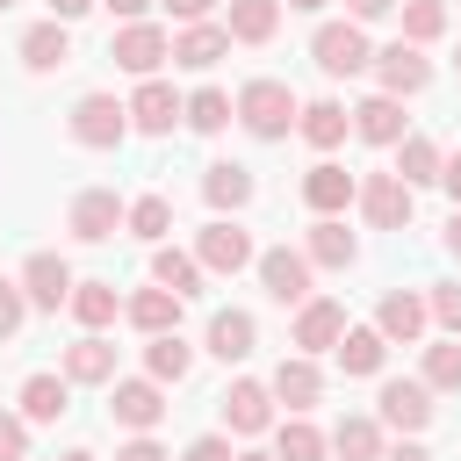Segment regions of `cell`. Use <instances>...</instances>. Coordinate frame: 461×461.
<instances>
[{
    "label": "cell",
    "mask_w": 461,
    "mask_h": 461,
    "mask_svg": "<svg viewBox=\"0 0 461 461\" xmlns=\"http://www.w3.org/2000/svg\"><path fill=\"white\" fill-rule=\"evenodd\" d=\"M295 115H303V108H295V94H288L281 79H252V86L238 94V122H245L252 137H281Z\"/></svg>",
    "instance_id": "6da1fadb"
},
{
    "label": "cell",
    "mask_w": 461,
    "mask_h": 461,
    "mask_svg": "<svg viewBox=\"0 0 461 461\" xmlns=\"http://www.w3.org/2000/svg\"><path fill=\"white\" fill-rule=\"evenodd\" d=\"M310 58L331 72V79H353L360 65H375V50H367V36H360V22H324L317 36H310Z\"/></svg>",
    "instance_id": "7a4b0ae2"
},
{
    "label": "cell",
    "mask_w": 461,
    "mask_h": 461,
    "mask_svg": "<svg viewBox=\"0 0 461 461\" xmlns=\"http://www.w3.org/2000/svg\"><path fill=\"white\" fill-rule=\"evenodd\" d=\"M122 115H130L122 101H108V94H86V101L72 108V137H79V144H94V151H108V144H122V130H130Z\"/></svg>",
    "instance_id": "3957f363"
},
{
    "label": "cell",
    "mask_w": 461,
    "mask_h": 461,
    "mask_svg": "<svg viewBox=\"0 0 461 461\" xmlns=\"http://www.w3.org/2000/svg\"><path fill=\"white\" fill-rule=\"evenodd\" d=\"M360 209H367L375 230H403V223H411V187H403L396 173H367V180H360Z\"/></svg>",
    "instance_id": "277c9868"
},
{
    "label": "cell",
    "mask_w": 461,
    "mask_h": 461,
    "mask_svg": "<svg viewBox=\"0 0 461 461\" xmlns=\"http://www.w3.org/2000/svg\"><path fill=\"white\" fill-rule=\"evenodd\" d=\"M166 58H173V43H166V29H151V22H130V29L115 36V65H122V72H144V79H151Z\"/></svg>",
    "instance_id": "5b68a950"
},
{
    "label": "cell",
    "mask_w": 461,
    "mask_h": 461,
    "mask_svg": "<svg viewBox=\"0 0 461 461\" xmlns=\"http://www.w3.org/2000/svg\"><path fill=\"white\" fill-rule=\"evenodd\" d=\"M259 281H267L274 303H303L310 295V259L288 252V245H274V252H259Z\"/></svg>",
    "instance_id": "8992f818"
},
{
    "label": "cell",
    "mask_w": 461,
    "mask_h": 461,
    "mask_svg": "<svg viewBox=\"0 0 461 461\" xmlns=\"http://www.w3.org/2000/svg\"><path fill=\"white\" fill-rule=\"evenodd\" d=\"M22 295H29L36 310H58V303H72V267H65L58 252H36V259L22 267Z\"/></svg>",
    "instance_id": "52a82bcc"
},
{
    "label": "cell",
    "mask_w": 461,
    "mask_h": 461,
    "mask_svg": "<svg viewBox=\"0 0 461 461\" xmlns=\"http://www.w3.org/2000/svg\"><path fill=\"white\" fill-rule=\"evenodd\" d=\"M382 425L425 432V425H432V389H425V382H382Z\"/></svg>",
    "instance_id": "ba28073f"
},
{
    "label": "cell",
    "mask_w": 461,
    "mask_h": 461,
    "mask_svg": "<svg viewBox=\"0 0 461 461\" xmlns=\"http://www.w3.org/2000/svg\"><path fill=\"white\" fill-rule=\"evenodd\" d=\"M194 259H202L209 274H238V267H252V238H245L238 223H209L202 245H194Z\"/></svg>",
    "instance_id": "9c48e42d"
},
{
    "label": "cell",
    "mask_w": 461,
    "mask_h": 461,
    "mask_svg": "<svg viewBox=\"0 0 461 461\" xmlns=\"http://www.w3.org/2000/svg\"><path fill=\"white\" fill-rule=\"evenodd\" d=\"M353 194H360V187H353V173H346V166H331V158L303 173V202H310L317 216H339V209H346Z\"/></svg>",
    "instance_id": "30bf717a"
},
{
    "label": "cell",
    "mask_w": 461,
    "mask_h": 461,
    "mask_svg": "<svg viewBox=\"0 0 461 461\" xmlns=\"http://www.w3.org/2000/svg\"><path fill=\"white\" fill-rule=\"evenodd\" d=\"M115 425H130V432H151L158 418H166V396H158V382H115Z\"/></svg>",
    "instance_id": "8fae6325"
},
{
    "label": "cell",
    "mask_w": 461,
    "mask_h": 461,
    "mask_svg": "<svg viewBox=\"0 0 461 461\" xmlns=\"http://www.w3.org/2000/svg\"><path fill=\"white\" fill-rule=\"evenodd\" d=\"M375 72H382V94H389V101H396V94H418V86L432 79V65H425L411 43H389V50L375 58Z\"/></svg>",
    "instance_id": "7c38bea8"
},
{
    "label": "cell",
    "mask_w": 461,
    "mask_h": 461,
    "mask_svg": "<svg viewBox=\"0 0 461 461\" xmlns=\"http://www.w3.org/2000/svg\"><path fill=\"white\" fill-rule=\"evenodd\" d=\"M115 223H122V202H115L108 187H86V194L72 202V230H79L86 245H101V238H115Z\"/></svg>",
    "instance_id": "4fadbf2b"
},
{
    "label": "cell",
    "mask_w": 461,
    "mask_h": 461,
    "mask_svg": "<svg viewBox=\"0 0 461 461\" xmlns=\"http://www.w3.org/2000/svg\"><path fill=\"white\" fill-rule=\"evenodd\" d=\"M223 418H230L238 432H267V425H274V389H267V382H230Z\"/></svg>",
    "instance_id": "5bb4252c"
},
{
    "label": "cell",
    "mask_w": 461,
    "mask_h": 461,
    "mask_svg": "<svg viewBox=\"0 0 461 461\" xmlns=\"http://www.w3.org/2000/svg\"><path fill=\"white\" fill-rule=\"evenodd\" d=\"M223 50H230V36H223L216 22H187V29L173 36V65H194V72H209Z\"/></svg>",
    "instance_id": "9a60e30c"
},
{
    "label": "cell",
    "mask_w": 461,
    "mask_h": 461,
    "mask_svg": "<svg viewBox=\"0 0 461 461\" xmlns=\"http://www.w3.org/2000/svg\"><path fill=\"white\" fill-rule=\"evenodd\" d=\"M130 115H137V130H144V137H166V130H173V115H180V101H173V86H166V79H144V86H137V101H130Z\"/></svg>",
    "instance_id": "2e32d148"
},
{
    "label": "cell",
    "mask_w": 461,
    "mask_h": 461,
    "mask_svg": "<svg viewBox=\"0 0 461 461\" xmlns=\"http://www.w3.org/2000/svg\"><path fill=\"white\" fill-rule=\"evenodd\" d=\"M353 130H360L367 144H403V101H389V94L360 101V108H353Z\"/></svg>",
    "instance_id": "e0dca14e"
},
{
    "label": "cell",
    "mask_w": 461,
    "mask_h": 461,
    "mask_svg": "<svg viewBox=\"0 0 461 461\" xmlns=\"http://www.w3.org/2000/svg\"><path fill=\"white\" fill-rule=\"evenodd\" d=\"M375 331H382V339H403V346H411V339L425 331V303H418L411 288L382 295V310H375Z\"/></svg>",
    "instance_id": "ac0fdd59"
},
{
    "label": "cell",
    "mask_w": 461,
    "mask_h": 461,
    "mask_svg": "<svg viewBox=\"0 0 461 461\" xmlns=\"http://www.w3.org/2000/svg\"><path fill=\"white\" fill-rule=\"evenodd\" d=\"M339 331H346V310H339V303H303V317H295V346H303V353L339 346Z\"/></svg>",
    "instance_id": "d6986e66"
},
{
    "label": "cell",
    "mask_w": 461,
    "mask_h": 461,
    "mask_svg": "<svg viewBox=\"0 0 461 461\" xmlns=\"http://www.w3.org/2000/svg\"><path fill=\"white\" fill-rule=\"evenodd\" d=\"M65 382H115V346H108V339L65 346Z\"/></svg>",
    "instance_id": "ffe728a7"
},
{
    "label": "cell",
    "mask_w": 461,
    "mask_h": 461,
    "mask_svg": "<svg viewBox=\"0 0 461 461\" xmlns=\"http://www.w3.org/2000/svg\"><path fill=\"white\" fill-rule=\"evenodd\" d=\"M22 58H29L36 72H58V65L72 58V36H65V22H36V29L22 36Z\"/></svg>",
    "instance_id": "44dd1931"
},
{
    "label": "cell",
    "mask_w": 461,
    "mask_h": 461,
    "mask_svg": "<svg viewBox=\"0 0 461 461\" xmlns=\"http://www.w3.org/2000/svg\"><path fill=\"white\" fill-rule=\"evenodd\" d=\"M151 281H158V288H173V295H194V288H202V259H194V252L158 245V252H151Z\"/></svg>",
    "instance_id": "7402d4cb"
},
{
    "label": "cell",
    "mask_w": 461,
    "mask_h": 461,
    "mask_svg": "<svg viewBox=\"0 0 461 461\" xmlns=\"http://www.w3.org/2000/svg\"><path fill=\"white\" fill-rule=\"evenodd\" d=\"M130 324L151 331V339H166V331L180 324V295H173V288H144V295L130 303Z\"/></svg>",
    "instance_id": "603a6c76"
},
{
    "label": "cell",
    "mask_w": 461,
    "mask_h": 461,
    "mask_svg": "<svg viewBox=\"0 0 461 461\" xmlns=\"http://www.w3.org/2000/svg\"><path fill=\"white\" fill-rule=\"evenodd\" d=\"M209 353L216 360H245L252 353V317L245 310H216L209 317Z\"/></svg>",
    "instance_id": "cb8c5ba5"
},
{
    "label": "cell",
    "mask_w": 461,
    "mask_h": 461,
    "mask_svg": "<svg viewBox=\"0 0 461 461\" xmlns=\"http://www.w3.org/2000/svg\"><path fill=\"white\" fill-rule=\"evenodd\" d=\"M274 396H281L288 411H310V403L324 396V382H317L310 360H281V367H274Z\"/></svg>",
    "instance_id": "d4e9b609"
},
{
    "label": "cell",
    "mask_w": 461,
    "mask_h": 461,
    "mask_svg": "<svg viewBox=\"0 0 461 461\" xmlns=\"http://www.w3.org/2000/svg\"><path fill=\"white\" fill-rule=\"evenodd\" d=\"M274 22H281V7H274V0H230L223 36H238V43H267V36H274Z\"/></svg>",
    "instance_id": "484cf974"
},
{
    "label": "cell",
    "mask_w": 461,
    "mask_h": 461,
    "mask_svg": "<svg viewBox=\"0 0 461 461\" xmlns=\"http://www.w3.org/2000/svg\"><path fill=\"white\" fill-rule=\"evenodd\" d=\"M353 252H360V245H353V230L324 216V223L310 230V252H303V259H310V267H353Z\"/></svg>",
    "instance_id": "4316f807"
},
{
    "label": "cell",
    "mask_w": 461,
    "mask_h": 461,
    "mask_svg": "<svg viewBox=\"0 0 461 461\" xmlns=\"http://www.w3.org/2000/svg\"><path fill=\"white\" fill-rule=\"evenodd\" d=\"M331 353H339V367H346V375H375V367H382V353H389V339H382V331H339V346H331Z\"/></svg>",
    "instance_id": "83f0119b"
},
{
    "label": "cell",
    "mask_w": 461,
    "mask_h": 461,
    "mask_svg": "<svg viewBox=\"0 0 461 461\" xmlns=\"http://www.w3.org/2000/svg\"><path fill=\"white\" fill-rule=\"evenodd\" d=\"M202 194H209L216 209H245V202H252V173L223 158V166H209V180H202Z\"/></svg>",
    "instance_id": "f1b7e54d"
},
{
    "label": "cell",
    "mask_w": 461,
    "mask_h": 461,
    "mask_svg": "<svg viewBox=\"0 0 461 461\" xmlns=\"http://www.w3.org/2000/svg\"><path fill=\"white\" fill-rule=\"evenodd\" d=\"M72 317H79L86 331L115 324V288H108V281H72Z\"/></svg>",
    "instance_id": "f546056e"
},
{
    "label": "cell",
    "mask_w": 461,
    "mask_h": 461,
    "mask_svg": "<svg viewBox=\"0 0 461 461\" xmlns=\"http://www.w3.org/2000/svg\"><path fill=\"white\" fill-rule=\"evenodd\" d=\"M22 411H29L36 425L65 418V382H58V375H29V382H22Z\"/></svg>",
    "instance_id": "4dcf8cb0"
},
{
    "label": "cell",
    "mask_w": 461,
    "mask_h": 461,
    "mask_svg": "<svg viewBox=\"0 0 461 461\" xmlns=\"http://www.w3.org/2000/svg\"><path fill=\"white\" fill-rule=\"evenodd\" d=\"M331 447H339L346 461H382V432H375V418H339Z\"/></svg>",
    "instance_id": "1f68e13d"
},
{
    "label": "cell",
    "mask_w": 461,
    "mask_h": 461,
    "mask_svg": "<svg viewBox=\"0 0 461 461\" xmlns=\"http://www.w3.org/2000/svg\"><path fill=\"white\" fill-rule=\"evenodd\" d=\"M303 137H310L317 151H331V144L346 137V108H339V101H310V108H303Z\"/></svg>",
    "instance_id": "d6a6232c"
},
{
    "label": "cell",
    "mask_w": 461,
    "mask_h": 461,
    "mask_svg": "<svg viewBox=\"0 0 461 461\" xmlns=\"http://www.w3.org/2000/svg\"><path fill=\"white\" fill-rule=\"evenodd\" d=\"M396 180H403V187L439 180V151H432V137H403V151H396Z\"/></svg>",
    "instance_id": "836d02e7"
},
{
    "label": "cell",
    "mask_w": 461,
    "mask_h": 461,
    "mask_svg": "<svg viewBox=\"0 0 461 461\" xmlns=\"http://www.w3.org/2000/svg\"><path fill=\"white\" fill-rule=\"evenodd\" d=\"M187 360H194V353L180 346V331H166V339H151V346H144V367H151V382H180V375H187Z\"/></svg>",
    "instance_id": "e575fe53"
},
{
    "label": "cell",
    "mask_w": 461,
    "mask_h": 461,
    "mask_svg": "<svg viewBox=\"0 0 461 461\" xmlns=\"http://www.w3.org/2000/svg\"><path fill=\"white\" fill-rule=\"evenodd\" d=\"M130 230H137V238H166V230H173V202H166V194L130 202Z\"/></svg>",
    "instance_id": "d590c367"
},
{
    "label": "cell",
    "mask_w": 461,
    "mask_h": 461,
    "mask_svg": "<svg viewBox=\"0 0 461 461\" xmlns=\"http://www.w3.org/2000/svg\"><path fill=\"white\" fill-rule=\"evenodd\" d=\"M439 29H447V7L439 0H403V36L411 43H432Z\"/></svg>",
    "instance_id": "8d00e7d4"
},
{
    "label": "cell",
    "mask_w": 461,
    "mask_h": 461,
    "mask_svg": "<svg viewBox=\"0 0 461 461\" xmlns=\"http://www.w3.org/2000/svg\"><path fill=\"white\" fill-rule=\"evenodd\" d=\"M274 461H324V439H317V425L288 418V425H281V454H274Z\"/></svg>",
    "instance_id": "74e56055"
},
{
    "label": "cell",
    "mask_w": 461,
    "mask_h": 461,
    "mask_svg": "<svg viewBox=\"0 0 461 461\" xmlns=\"http://www.w3.org/2000/svg\"><path fill=\"white\" fill-rule=\"evenodd\" d=\"M180 115H187V122H194V130L209 137V130H223V122H230V101H223L216 86H202V94H194V101H187Z\"/></svg>",
    "instance_id": "f35d334b"
},
{
    "label": "cell",
    "mask_w": 461,
    "mask_h": 461,
    "mask_svg": "<svg viewBox=\"0 0 461 461\" xmlns=\"http://www.w3.org/2000/svg\"><path fill=\"white\" fill-rule=\"evenodd\" d=\"M425 389H461V346H425Z\"/></svg>",
    "instance_id": "ab89813d"
},
{
    "label": "cell",
    "mask_w": 461,
    "mask_h": 461,
    "mask_svg": "<svg viewBox=\"0 0 461 461\" xmlns=\"http://www.w3.org/2000/svg\"><path fill=\"white\" fill-rule=\"evenodd\" d=\"M447 331H461V281H447V288H432V303H425Z\"/></svg>",
    "instance_id": "60d3db41"
},
{
    "label": "cell",
    "mask_w": 461,
    "mask_h": 461,
    "mask_svg": "<svg viewBox=\"0 0 461 461\" xmlns=\"http://www.w3.org/2000/svg\"><path fill=\"white\" fill-rule=\"evenodd\" d=\"M22 303H29V295L0 281V339H14V331H22Z\"/></svg>",
    "instance_id": "b9f144b4"
},
{
    "label": "cell",
    "mask_w": 461,
    "mask_h": 461,
    "mask_svg": "<svg viewBox=\"0 0 461 461\" xmlns=\"http://www.w3.org/2000/svg\"><path fill=\"white\" fill-rule=\"evenodd\" d=\"M22 447H29L22 418H0V461H22Z\"/></svg>",
    "instance_id": "7bdbcfd3"
},
{
    "label": "cell",
    "mask_w": 461,
    "mask_h": 461,
    "mask_svg": "<svg viewBox=\"0 0 461 461\" xmlns=\"http://www.w3.org/2000/svg\"><path fill=\"white\" fill-rule=\"evenodd\" d=\"M439 187H447V194H454V209H461V151H454V158H439Z\"/></svg>",
    "instance_id": "ee69618b"
},
{
    "label": "cell",
    "mask_w": 461,
    "mask_h": 461,
    "mask_svg": "<svg viewBox=\"0 0 461 461\" xmlns=\"http://www.w3.org/2000/svg\"><path fill=\"white\" fill-rule=\"evenodd\" d=\"M187 461H230V447H223V439H194V447H187Z\"/></svg>",
    "instance_id": "f6af8a7d"
},
{
    "label": "cell",
    "mask_w": 461,
    "mask_h": 461,
    "mask_svg": "<svg viewBox=\"0 0 461 461\" xmlns=\"http://www.w3.org/2000/svg\"><path fill=\"white\" fill-rule=\"evenodd\" d=\"M115 461H166V447H151V439H130Z\"/></svg>",
    "instance_id": "bcb514c9"
},
{
    "label": "cell",
    "mask_w": 461,
    "mask_h": 461,
    "mask_svg": "<svg viewBox=\"0 0 461 461\" xmlns=\"http://www.w3.org/2000/svg\"><path fill=\"white\" fill-rule=\"evenodd\" d=\"M346 7H353V22H375V14H389L396 0H346Z\"/></svg>",
    "instance_id": "7dc6e473"
},
{
    "label": "cell",
    "mask_w": 461,
    "mask_h": 461,
    "mask_svg": "<svg viewBox=\"0 0 461 461\" xmlns=\"http://www.w3.org/2000/svg\"><path fill=\"white\" fill-rule=\"evenodd\" d=\"M166 7H173V14H180V22H202V14H209V7H216V0H166Z\"/></svg>",
    "instance_id": "c3c4849f"
},
{
    "label": "cell",
    "mask_w": 461,
    "mask_h": 461,
    "mask_svg": "<svg viewBox=\"0 0 461 461\" xmlns=\"http://www.w3.org/2000/svg\"><path fill=\"white\" fill-rule=\"evenodd\" d=\"M86 7H94V0H50V22H79Z\"/></svg>",
    "instance_id": "681fc988"
},
{
    "label": "cell",
    "mask_w": 461,
    "mask_h": 461,
    "mask_svg": "<svg viewBox=\"0 0 461 461\" xmlns=\"http://www.w3.org/2000/svg\"><path fill=\"white\" fill-rule=\"evenodd\" d=\"M108 7H115V14H122V22H137V14H144V7H151V0H108Z\"/></svg>",
    "instance_id": "f907efd6"
},
{
    "label": "cell",
    "mask_w": 461,
    "mask_h": 461,
    "mask_svg": "<svg viewBox=\"0 0 461 461\" xmlns=\"http://www.w3.org/2000/svg\"><path fill=\"white\" fill-rule=\"evenodd\" d=\"M382 461H432V454H425V447H389Z\"/></svg>",
    "instance_id": "816d5d0a"
},
{
    "label": "cell",
    "mask_w": 461,
    "mask_h": 461,
    "mask_svg": "<svg viewBox=\"0 0 461 461\" xmlns=\"http://www.w3.org/2000/svg\"><path fill=\"white\" fill-rule=\"evenodd\" d=\"M447 252L461 259V209H454V223H447Z\"/></svg>",
    "instance_id": "f5cc1de1"
},
{
    "label": "cell",
    "mask_w": 461,
    "mask_h": 461,
    "mask_svg": "<svg viewBox=\"0 0 461 461\" xmlns=\"http://www.w3.org/2000/svg\"><path fill=\"white\" fill-rule=\"evenodd\" d=\"M230 461H274V454H230Z\"/></svg>",
    "instance_id": "db71d44e"
},
{
    "label": "cell",
    "mask_w": 461,
    "mask_h": 461,
    "mask_svg": "<svg viewBox=\"0 0 461 461\" xmlns=\"http://www.w3.org/2000/svg\"><path fill=\"white\" fill-rule=\"evenodd\" d=\"M288 7H324V0H288Z\"/></svg>",
    "instance_id": "11a10c76"
},
{
    "label": "cell",
    "mask_w": 461,
    "mask_h": 461,
    "mask_svg": "<svg viewBox=\"0 0 461 461\" xmlns=\"http://www.w3.org/2000/svg\"><path fill=\"white\" fill-rule=\"evenodd\" d=\"M65 461H94V454H65Z\"/></svg>",
    "instance_id": "9f6ffc18"
},
{
    "label": "cell",
    "mask_w": 461,
    "mask_h": 461,
    "mask_svg": "<svg viewBox=\"0 0 461 461\" xmlns=\"http://www.w3.org/2000/svg\"><path fill=\"white\" fill-rule=\"evenodd\" d=\"M0 7H14V0H0Z\"/></svg>",
    "instance_id": "6f0895ef"
}]
</instances>
